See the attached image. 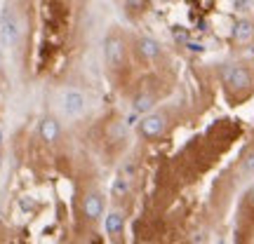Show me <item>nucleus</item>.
Segmentation results:
<instances>
[{
  "instance_id": "obj_11",
  "label": "nucleus",
  "mask_w": 254,
  "mask_h": 244,
  "mask_svg": "<svg viewBox=\"0 0 254 244\" xmlns=\"http://www.w3.org/2000/svg\"><path fill=\"white\" fill-rule=\"evenodd\" d=\"M127 193H129V179L116 176V179H113V186H111V195H113V197H125Z\"/></svg>"
},
{
  "instance_id": "obj_15",
  "label": "nucleus",
  "mask_w": 254,
  "mask_h": 244,
  "mask_svg": "<svg viewBox=\"0 0 254 244\" xmlns=\"http://www.w3.org/2000/svg\"><path fill=\"white\" fill-rule=\"evenodd\" d=\"M250 7H252V0H236L238 12H250Z\"/></svg>"
},
{
  "instance_id": "obj_13",
  "label": "nucleus",
  "mask_w": 254,
  "mask_h": 244,
  "mask_svg": "<svg viewBox=\"0 0 254 244\" xmlns=\"http://www.w3.org/2000/svg\"><path fill=\"white\" fill-rule=\"evenodd\" d=\"M240 176L243 179H252L254 176V150L245 155V160L240 162Z\"/></svg>"
},
{
  "instance_id": "obj_8",
  "label": "nucleus",
  "mask_w": 254,
  "mask_h": 244,
  "mask_svg": "<svg viewBox=\"0 0 254 244\" xmlns=\"http://www.w3.org/2000/svg\"><path fill=\"white\" fill-rule=\"evenodd\" d=\"M123 228H125V218H123L120 211H113V214H109V216L104 218V230L109 235H118Z\"/></svg>"
},
{
  "instance_id": "obj_10",
  "label": "nucleus",
  "mask_w": 254,
  "mask_h": 244,
  "mask_svg": "<svg viewBox=\"0 0 254 244\" xmlns=\"http://www.w3.org/2000/svg\"><path fill=\"white\" fill-rule=\"evenodd\" d=\"M139 52L146 59H155V56H160V45L155 43L153 38H141L139 40Z\"/></svg>"
},
{
  "instance_id": "obj_12",
  "label": "nucleus",
  "mask_w": 254,
  "mask_h": 244,
  "mask_svg": "<svg viewBox=\"0 0 254 244\" xmlns=\"http://www.w3.org/2000/svg\"><path fill=\"white\" fill-rule=\"evenodd\" d=\"M132 108H134V113H148V110L153 108V97H151V94L136 97L134 103H132Z\"/></svg>"
},
{
  "instance_id": "obj_7",
  "label": "nucleus",
  "mask_w": 254,
  "mask_h": 244,
  "mask_svg": "<svg viewBox=\"0 0 254 244\" xmlns=\"http://www.w3.org/2000/svg\"><path fill=\"white\" fill-rule=\"evenodd\" d=\"M40 136H43V141L47 144H55L57 139H59V122L55 118H47L40 122Z\"/></svg>"
},
{
  "instance_id": "obj_6",
  "label": "nucleus",
  "mask_w": 254,
  "mask_h": 244,
  "mask_svg": "<svg viewBox=\"0 0 254 244\" xmlns=\"http://www.w3.org/2000/svg\"><path fill=\"white\" fill-rule=\"evenodd\" d=\"M82 209H85V216L90 221H97V218L104 216V199H101L99 193H87V197L82 202Z\"/></svg>"
},
{
  "instance_id": "obj_4",
  "label": "nucleus",
  "mask_w": 254,
  "mask_h": 244,
  "mask_svg": "<svg viewBox=\"0 0 254 244\" xmlns=\"http://www.w3.org/2000/svg\"><path fill=\"white\" fill-rule=\"evenodd\" d=\"M165 125H167V118H165L163 113H151V115H146L139 122V132L146 139H155V136H160L165 132Z\"/></svg>"
},
{
  "instance_id": "obj_16",
  "label": "nucleus",
  "mask_w": 254,
  "mask_h": 244,
  "mask_svg": "<svg viewBox=\"0 0 254 244\" xmlns=\"http://www.w3.org/2000/svg\"><path fill=\"white\" fill-rule=\"evenodd\" d=\"M250 199H252V202H254V186H252V188H250Z\"/></svg>"
},
{
  "instance_id": "obj_3",
  "label": "nucleus",
  "mask_w": 254,
  "mask_h": 244,
  "mask_svg": "<svg viewBox=\"0 0 254 244\" xmlns=\"http://www.w3.org/2000/svg\"><path fill=\"white\" fill-rule=\"evenodd\" d=\"M104 54H106V63H109L111 68H120L123 61H125V45H123V40H120L118 36L106 38Z\"/></svg>"
},
{
  "instance_id": "obj_2",
  "label": "nucleus",
  "mask_w": 254,
  "mask_h": 244,
  "mask_svg": "<svg viewBox=\"0 0 254 244\" xmlns=\"http://www.w3.org/2000/svg\"><path fill=\"white\" fill-rule=\"evenodd\" d=\"M85 106H87V101H85V94L78 90H68L64 92L62 97V110L68 115V118H78L85 113Z\"/></svg>"
},
{
  "instance_id": "obj_5",
  "label": "nucleus",
  "mask_w": 254,
  "mask_h": 244,
  "mask_svg": "<svg viewBox=\"0 0 254 244\" xmlns=\"http://www.w3.org/2000/svg\"><path fill=\"white\" fill-rule=\"evenodd\" d=\"M224 80H226L233 90H245V87L252 85V78H250L247 68H243V66H228L226 71H224Z\"/></svg>"
},
{
  "instance_id": "obj_14",
  "label": "nucleus",
  "mask_w": 254,
  "mask_h": 244,
  "mask_svg": "<svg viewBox=\"0 0 254 244\" xmlns=\"http://www.w3.org/2000/svg\"><path fill=\"white\" fill-rule=\"evenodd\" d=\"M125 9H129V12H144L146 0H125Z\"/></svg>"
},
{
  "instance_id": "obj_1",
  "label": "nucleus",
  "mask_w": 254,
  "mask_h": 244,
  "mask_svg": "<svg viewBox=\"0 0 254 244\" xmlns=\"http://www.w3.org/2000/svg\"><path fill=\"white\" fill-rule=\"evenodd\" d=\"M19 33H21V26H19L17 12L9 5L2 7V14H0V38H2V45L14 47L19 43Z\"/></svg>"
},
{
  "instance_id": "obj_17",
  "label": "nucleus",
  "mask_w": 254,
  "mask_h": 244,
  "mask_svg": "<svg viewBox=\"0 0 254 244\" xmlns=\"http://www.w3.org/2000/svg\"><path fill=\"white\" fill-rule=\"evenodd\" d=\"M0 141H2V132H0Z\"/></svg>"
},
{
  "instance_id": "obj_9",
  "label": "nucleus",
  "mask_w": 254,
  "mask_h": 244,
  "mask_svg": "<svg viewBox=\"0 0 254 244\" xmlns=\"http://www.w3.org/2000/svg\"><path fill=\"white\" fill-rule=\"evenodd\" d=\"M233 38H236L238 43H247V40H252L254 38V24H250L247 19H240L233 28Z\"/></svg>"
}]
</instances>
